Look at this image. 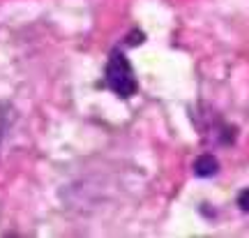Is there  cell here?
Segmentation results:
<instances>
[{
	"instance_id": "cell-1",
	"label": "cell",
	"mask_w": 249,
	"mask_h": 238,
	"mask_svg": "<svg viewBox=\"0 0 249 238\" xmlns=\"http://www.w3.org/2000/svg\"><path fill=\"white\" fill-rule=\"evenodd\" d=\"M107 86L118 97H132L136 93V77L129 60L120 51H116L107 62Z\"/></svg>"
},
{
	"instance_id": "cell-4",
	"label": "cell",
	"mask_w": 249,
	"mask_h": 238,
	"mask_svg": "<svg viewBox=\"0 0 249 238\" xmlns=\"http://www.w3.org/2000/svg\"><path fill=\"white\" fill-rule=\"evenodd\" d=\"M238 206H240L242 211H249V190L240 192V197H238Z\"/></svg>"
},
{
	"instance_id": "cell-3",
	"label": "cell",
	"mask_w": 249,
	"mask_h": 238,
	"mask_svg": "<svg viewBox=\"0 0 249 238\" xmlns=\"http://www.w3.org/2000/svg\"><path fill=\"white\" fill-rule=\"evenodd\" d=\"M9 130V109L5 104H0V148H2V141L7 137Z\"/></svg>"
},
{
	"instance_id": "cell-2",
	"label": "cell",
	"mask_w": 249,
	"mask_h": 238,
	"mask_svg": "<svg viewBox=\"0 0 249 238\" xmlns=\"http://www.w3.org/2000/svg\"><path fill=\"white\" fill-rule=\"evenodd\" d=\"M194 171H196V176H214L219 171V162H217L214 155L205 153V155H201L194 162Z\"/></svg>"
}]
</instances>
